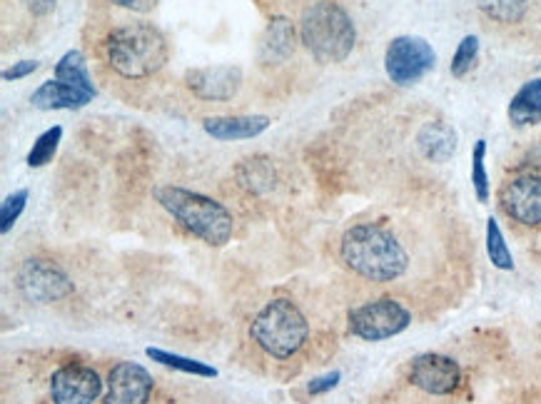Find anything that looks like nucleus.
<instances>
[{"label": "nucleus", "mask_w": 541, "mask_h": 404, "mask_svg": "<svg viewBox=\"0 0 541 404\" xmlns=\"http://www.w3.org/2000/svg\"><path fill=\"white\" fill-rule=\"evenodd\" d=\"M342 262L372 282H392L407 272L409 255L392 230L377 222L350 227L340 242Z\"/></svg>", "instance_id": "obj_1"}, {"label": "nucleus", "mask_w": 541, "mask_h": 404, "mask_svg": "<svg viewBox=\"0 0 541 404\" xmlns=\"http://www.w3.org/2000/svg\"><path fill=\"white\" fill-rule=\"evenodd\" d=\"M105 58L110 68L128 80L150 78L158 73L170 58L165 35L155 25L133 23L115 28L105 38Z\"/></svg>", "instance_id": "obj_2"}, {"label": "nucleus", "mask_w": 541, "mask_h": 404, "mask_svg": "<svg viewBox=\"0 0 541 404\" xmlns=\"http://www.w3.org/2000/svg\"><path fill=\"white\" fill-rule=\"evenodd\" d=\"M155 200L185 227L190 235L202 240L210 247H222L230 242L232 232H235V220H232L230 210L220 205L217 200L207 198L202 193H192V190L178 188V185H165V188H155Z\"/></svg>", "instance_id": "obj_3"}, {"label": "nucleus", "mask_w": 541, "mask_h": 404, "mask_svg": "<svg viewBox=\"0 0 541 404\" xmlns=\"http://www.w3.org/2000/svg\"><path fill=\"white\" fill-rule=\"evenodd\" d=\"M300 40L320 63H342L355 48L357 30L340 3L320 0L302 13Z\"/></svg>", "instance_id": "obj_4"}, {"label": "nucleus", "mask_w": 541, "mask_h": 404, "mask_svg": "<svg viewBox=\"0 0 541 404\" xmlns=\"http://www.w3.org/2000/svg\"><path fill=\"white\" fill-rule=\"evenodd\" d=\"M250 337L260 350L275 360H287L305 347L310 337V325L300 307L287 297L267 302L250 325Z\"/></svg>", "instance_id": "obj_5"}, {"label": "nucleus", "mask_w": 541, "mask_h": 404, "mask_svg": "<svg viewBox=\"0 0 541 404\" xmlns=\"http://www.w3.org/2000/svg\"><path fill=\"white\" fill-rule=\"evenodd\" d=\"M350 332L360 340L382 342L389 337H397L412 325V315L402 302L392 297H379V300L367 302V305L355 307L350 312Z\"/></svg>", "instance_id": "obj_6"}, {"label": "nucleus", "mask_w": 541, "mask_h": 404, "mask_svg": "<svg viewBox=\"0 0 541 404\" xmlns=\"http://www.w3.org/2000/svg\"><path fill=\"white\" fill-rule=\"evenodd\" d=\"M434 63H437L434 48L417 35H399L387 45V53H384V70L397 85L419 83L434 68Z\"/></svg>", "instance_id": "obj_7"}, {"label": "nucleus", "mask_w": 541, "mask_h": 404, "mask_svg": "<svg viewBox=\"0 0 541 404\" xmlns=\"http://www.w3.org/2000/svg\"><path fill=\"white\" fill-rule=\"evenodd\" d=\"M18 290L25 300L38 302V305H48V302H58L73 292V280L68 272L53 260H25L18 270Z\"/></svg>", "instance_id": "obj_8"}, {"label": "nucleus", "mask_w": 541, "mask_h": 404, "mask_svg": "<svg viewBox=\"0 0 541 404\" xmlns=\"http://www.w3.org/2000/svg\"><path fill=\"white\" fill-rule=\"evenodd\" d=\"M409 382H412L414 387H419L422 392H427V395H452L459 387V382H462V367H459L457 360H452V357L427 352V355H419L412 360Z\"/></svg>", "instance_id": "obj_9"}, {"label": "nucleus", "mask_w": 541, "mask_h": 404, "mask_svg": "<svg viewBox=\"0 0 541 404\" xmlns=\"http://www.w3.org/2000/svg\"><path fill=\"white\" fill-rule=\"evenodd\" d=\"M103 395V380L88 365H65L50 377L53 404H93Z\"/></svg>", "instance_id": "obj_10"}, {"label": "nucleus", "mask_w": 541, "mask_h": 404, "mask_svg": "<svg viewBox=\"0 0 541 404\" xmlns=\"http://www.w3.org/2000/svg\"><path fill=\"white\" fill-rule=\"evenodd\" d=\"M499 205L514 222L527 227L541 225V178L517 173L499 190Z\"/></svg>", "instance_id": "obj_11"}, {"label": "nucleus", "mask_w": 541, "mask_h": 404, "mask_svg": "<svg viewBox=\"0 0 541 404\" xmlns=\"http://www.w3.org/2000/svg\"><path fill=\"white\" fill-rule=\"evenodd\" d=\"M185 85L192 95L200 100H232L242 88V70L237 65H207V68H192L185 73Z\"/></svg>", "instance_id": "obj_12"}, {"label": "nucleus", "mask_w": 541, "mask_h": 404, "mask_svg": "<svg viewBox=\"0 0 541 404\" xmlns=\"http://www.w3.org/2000/svg\"><path fill=\"white\" fill-rule=\"evenodd\" d=\"M153 395V377L143 365L120 362L108 375L103 404H148Z\"/></svg>", "instance_id": "obj_13"}, {"label": "nucleus", "mask_w": 541, "mask_h": 404, "mask_svg": "<svg viewBox=\"0 0 541 404\" xmlns=\"http://www.w3.org/2000/svg\"><path fill=\"white\" fill-rule=\"evenodd\" d=\"M297 48V33L292 20H287L285 15H275V18L267 23L265 33L260 38V50H257V58L262 65H282Z\"/></svg>", "instance_id": "obj_14"}, {"label": "nucleus", "mask_w": 541, "mask_h": 404, "mask_svg": "<svg viewBox=\"0 0 541 404\" xmlns=\"http://www.w3.org/2000/svg\"><path fill=\"white\" fill-rule=\"evenodd\" d=\"M272 120L267 115H220L202 123L205 133L215 140H250L265 133Z\"/></svg>", "instance_id": "obj_15"}, {"label": "nucleus", "mask_w": 541, "mask_h": 404, "mask_svg": "<svg viewBox=\"0 0 541 404\" xmlns=\"http://www.w3.org/2000/svg\"><path fill=\"white\" fill-rule=\"evenodd\" d=\"M457 143V130L444 120H429L417 133V148L429 163H447L457 153Z\"/></svg>", "instance_id": "obj_16"}, {"label": "nucleus", "mask_w": 541, "mask_h": 404, "mask_svg": "<svg viewBox=\"0 0 541 404\" xmlns=\"http://www.w3.org/2000/svg\"><path fill=\"white\" fill-rule=\"evenodd\" d=\"M93 100V95L83 93V90L73 88V85L63 83V80L53 78L45 80L33 95H30V103L38 110H78Z\"/></svg>", "instance_id": "obj_17"}, {"label": "nucleus", "mask_w": 541, "mask_h": 404, "mask_svg": "<svg viewBox=\"0 0 541 404\" xmlns=\"http://www.w3.org/2000/svg\"><path fill=\"white\" fill-rule=\"evenodd\" d=\"M509 120L514 128H529L541 123V78L529 80L509 103Z\"/></svg>", "instance_id": "obj_18"}, {"label": "nucleus", "mask_w": 541, "mask_h": 404, "mask_svg": "<svg viewBox=\"0 0 541 404\" xmlns=\"http://www.w3.org/2000/svg\"><path fill=\"white\" fill-rule=\"evenodd\" d=\"M235 175H237V180H240L242 188L250 190V193H255V195L270 193L277 183L275 168H272L270 160L262 158V155L242 160V163L237 165Z\"/></svg>", "instance_id": "obj_19"}, {"label": "nucleus", "mask_w": 541, "mask_h": 404, "mask_svg": "<svg viewBox=\"0 0 541 404\" xmlns=\"http://www.w3.org/2000/svg\"><path fill=\"white\" fill-rule=\"evenodd\" d=\"M145 355H148L153 362H160V365H163V367H173V370L185 372V375L217 377L215 367L205 365V362L190 360V357H182V355H173V352L158 350V347H148V350H145Z\"/></svg>", "instance_id": "obj_20"}, {"label": "nucleus", "mask_w": 541, "mask_h": 404, "mask_svg": "<svg viewBox=\"0 0 541 404\" xmlns=\"http://www.w3.org/2000/svg\"><path fill=\"white\" fill-rule=\"evenodd\" d=\"M60 140H63V128H60V125H53V128H48L45 133H40L38 138H35L25 163H28L30 168H43V165H48L50 160H53V155L58 153Z\"/></svg>", "instance_id": "obj_21"}, {"label": "nucleus", "mask_w": 541, "mask_h": 404, "mask_svg": "<svg viewBox=\"0 0 541 404\" xmlns=\"http://www.w3.org/2000/svg\"><path fill=\"white\" fill-rule=\"evenodd\" d=\"M479 10L497 23H519L529 8V0H477Z\"/></svg>", "instance_id": "obj_22"}, {"label": "nucleus", "mask_w": 541, "mask_h": 404, "mask_svg": "<svg viewBox=\"0 0 541 404\" xmlns=\"http://www.w3.org/2000/svg\"><path fill=\"white\" fill-rule=\"evenodd\" d=\"M487 252L494 267H499V270H514L512 250L507 247L502 227H499V222L494 220V217L487 220Z\"/></svg>", "instance_id": "obj_23"}, {"label": "nucleus", "mask_w": 541, "mask_h": 404, "mask_svg": "<svg viewBox=\"0 0 541 404\" xmlns=\"http://www.w3.org/2000/svg\"><path fill=\"white\" fill-rule=\"evenodd\" d=\"M484 158H487V140H477L472 153V185L474 193H477L479 202L489 200V175L487 165H484Z\"/></svg>", "instance_id": "obj_24"}, {"label": "nucleus", "mask_w": 541, "mask_h": 404, "mask_svg": "<svg viewBox=\"0 0 541 404\" xmlns=\"http://www.w3.org/2000/svg\"><path fill=\"white\" fill-rule=\"evenodd\" d=\"M477 55H479V38L477 35H464L457 53H454L452 58V68H449L454 78H464V75L474 68V63H477Z\"/></svg>", "instance_id": "obj_25"}, {"label": "nucleus", "mask_w": 541, "mask_h": 404, "mask_svg": "<svg viewBox=\"0 0 541 404\" xmlns=\"http://www.w3.org/2000/svg\"><path fill=\"white\" fill-rule=\"evenodd\" d=\"M28 190H18V193L8 195V198L3 200V205H0V232L3 235H8L10 227L18 222V217L23 215L25 205H28Z\"/></svg>", "instance_id": "obj_26"}, {"label": "nucleus", "mask_w": 541, "mask_h": 404, "mask_svg": "<svg viewBox=\"0 0 541 404\" xmlns=\"http://www.w3.org/2000/svg\"><path fill=\"white\" fill-rule=\"evenodd\" d=\"M340 380H342V372H337V370L327 372V375L315 377V380L307 385V392H310V395H325V392L335 390V387L340 385Z\"/></svg>", "instance_id": "obj_27"}, {"label": "nucleus", "mask_w": 541, "mask_h": 404, "mask_svg": "<svg viewBox=\"0 0 541 404\" xmlns=\"http://www.w3.org/2000/svg\"><path fill=\"white\" fill-rule=\"evenodd\" d=\"M38 68V60H20V63H13V68L3 70V80L5 83H10V80H23L28 78V75H33Z\"/></svg>", "instance_id": "obj_28"}, {"label": "nucleus", "mask_w": 541, "mask_h": 404, "mask_svg": "<svg viewBox=\"0 0 541 404\" xmlns=\"http://www.w3.org/2000/svg\"><path fill=\"white\" fill-rule=\"evenodd\" d=\"M517 173L522 175H534V178H541V148L529 150L517 165Z\"/></svg>", "instance_id": "obj_29"}, {"label": "nucleus", "mask_w": 541, "mask_h": 404, "mask_svg": "<svg viewBox=\"0 0 541 404\" xmlns=\"http://www.w3.org/2000/svg\"><path fill=\"white\" fill-rule=\"evenodd\" d=\"M110 3L125 10H135V13H150L160 0H110Z\"/></svg>", "instance_id": "obj_30"}, {"label": "nucleus", "mask_w": 541, "mask_h": 404, "mask_svg": "<svg viewBox=\"0 0 541 404\" xmlns=\"http://www.w3.org/2000/svg\"><path fill=\"white\" fill-rule=\"evenodd\" d=\"M20 3H23L33 15H48L50 10H53L55 0H20Z\"/></svg>", "instance_id": "obj_31"}]
</instances>
